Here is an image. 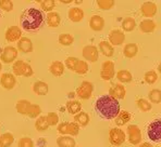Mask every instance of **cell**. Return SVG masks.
I'll return each mask as SVG.
<instances>
[{
	"instance_id": "obj_33",
	"label": "cell",
	"mask_w": 161,
	"mask_h": 147,
	"mask_svg": "<svg viewBox=\"0 0 161 147\" xmlns=\"http://www.w3.org/2000/svg\"><path fill=\"white\" fill-rule=\"evenodd\" d=\"M14 142V136L11 133H4L0 136V147H9Z\"/></svg>"
},
{
	"instance_id": "obj_47",
	"label": "cell",
	"mask_w": 161,
	"mask_h": 147,
	"mask_svg": "<svg viewBox=\"0 0 161 147\" xmlns=\"http://www.w3.org/2000/svg\"><path fill=\"white\" fill-rule=\"evenodd\" d=\"M139 147H153V145H151V144H149V143H143V144H141V145H139Z\"/></svg>"
},
{
	"instance_id": "obj_14",
	"label": "cell",
	"mask_w": 161,
	"mask_h": 147,
	"mask_svg": "<svg viewBox=\"0 0 161 147\" xmlns=\"http://www.w3.org/2000/svg\"><path fill=\"white\" fill-rule=\"evenodd\" d=\"M141 13L145 18H153L157 13V6L153 2H145L141 7Z\"/></svg>"
},
{
	"instance_id": "obj_42",
	"label": "cell",
	"mask_w": 161,
	"mask_h": 147,
	"mask_svg": "<svg viewBox=\"0 0 161 147\" xmlns=\"http://www.w3.org/2000/svg\"><path fill=\"white\" fill-rule=\"evenodd\" d=\"M40 7L44 11L46 12H50L51 10L56 7V2L53 0H45V1L40 2Z\"/></svg>"
},
{
	"instance_id": "obj_13",
	"label": "cell",
	"mask_w": 161,
	"mask_h": 147,
	"mask_svg": "<svg viewBox=\"0 0 161 147\" xmlns=\"http://www.w3.org/2000/svg\"><path fill=\"white\" fill-rule=\"evenodd\" d=\"M22 38V32L18 26H11L6 32V39L9 42L19 41Z\"/></svg>"
},
{
	"instance_id": "obj_20",
	"label": "cell",
	"mask_w": 161,
	"mask_h": 147,
	"mask_svg": "<svg viewBox=\"0 0 161 147\" xmlns=\"http://www.w3.org/2000/svg\"><path fill=\"white\" fill-rule=\"evenodd\" d=\"M49 72L53 74V76H56V77H60L64 73V65H63V63H61L59 61L53 62L51 65L49 66Z\"/></svg>"
},
{
	"instance_id": "obj_8",
	"label": "cell",
	"mask_w": 161,
	"mask_h": 147,
	"mask_svg": "<svg viewBox=\"0 0 161 147\" xmlns=\"http://www.w3.org/2000/svg\"><path fill=\"white\" fill-rule=\"evenodd\" d=\"M94 91V84L89 81H83L76 89V95L83 99H88Z\"/></svg>"
},
{
	"instance_id": "obj_17",
	"label": "cell",
	"mask_w": 161,
	"mask_h": 147,
	"mask_svg": "<svg viewBox=\"0 0 161 147\" xmlns=\"http://www.w3.org/2000/svg\"><path fill=\"white\" fill-rule=\"evenodd\" d=\"M89 27L95 32H100L105 27V20L100 15H93L89 21Z\"/></svg>"
},
{
	"instance_id": "obj_41",
	"label": "cell",
	"mask_w": 161,
	"mask_h": 147,
	"mask_svg": "<svg viewBox=\"0 0 161 147\" xmlns=\"http://www.w3.org/2000/svg\"><path fill=\"white\" fill-rule=\"evenodd\" d=\"M136 104H137V107H138L142 111H149L151 109V104L144 99H137Z\"/></svg>"
},
{
	"instance_id": "obj_11",
	"label": "cell",
	"mask_w": 161,
	"mask_h": 147,
	"mask_svg": "<svg viewBox=\"0 0 161 147\" xmlns=\"http://www.w3.org/2000/svg\"><path fill=\"white\" fill-rule=\"evenodd\" d=\"M125 40V35L122 30L120 29H113L109 34V42L111 46H121Z\"/></svg>"
},
{
	"instance_id": "obj_34",
	"label": "cell",
	"mask_w": 161,
	"mask_h": 147,
	"mask_svg": "<svg viewBox=\"0 0 161 147\" xmlns=\"http://www.w3.org/2000/svg\"><path fill=\"white\" fill-rule=\"evenodd\" d=\"M31 106V103L26 99H21L16 103V110L18 113H20L21 115H26L28 108Z\"/></svg>"
},
{
	"instance_id": "obj_7",
	"label": "cell",
	"mask_w": 161,
	"mask_h": 147,
	"mask_svg": "<svg viewBox=\"0 0 161 147\" xmlns=\"http://www.w3.org/2000/svg\"><path fill=\"white\" fill-rule=\"evenodd\" d=\"M115 75V66L114 63L111 61H106L105 63L101 65L100 70V77L105 81H109L111 80Z\"/></svg>"
},
{
	"instance_id": "obj_21",
	"label": "cell",
	"mask_w": 161,
	"mask_h": 147,
	"mask_svg": "<svg viewBox=\"0 0 161 147\" xmlns=\"http://www.w3.org/2000/svg\"><path fill=\"white\" fill-rule=\"evenodd\" d=\"M46 22L49 27H58L60 25L61 18L59 13L57 12H49L46 16Z\"/></svg>"
},
{
	"instance_id": "obj_44",
	"label": "cell",
	"mask_w": 161,
	"mask_h": 147,
	"mask_svg": "<svg viewBox=\"0 0 161 147\" xmlns=\"http://www.w3.org/2000/svg\"><path fill=\"white\" fill-rule=\"evenodd\" d=\"M0 9L6 12H10L13 10V2L10 0H0Z\"/></svg>"
},
{
	"instance_id": "obj_24",
	"label": "cell",
	"mask_w": 161,
	"mask_h": 147,
	"mask_svg": "<svg viewBox=\"0 0 161 147\" xmlns=\"http://www.w3.org/2000/svg\"><path fill=\"white\" fill-rule=\"evenodd\" d=\"M156 28V24L155 22H153V20H144L141 22V24H139V30L143 33H146V34H148V33H153V30H155Z\"/></svg>"
},
{
	"instance_id": "obj_12",
	"label": "cell",
	"mask_w": 161,
	"mask_h": 147,
	"mask_svg": "<svg viewBox=\"0 0 161 147\" xmlns=\"http://www.w3.org/2000/svg\"><path fill=\"white\" fill-rule=\"evenodd\" d=\"M98 49L95 46H86L83 49V56L86 61L95 63L96 61H98Z\"/></svg>"
},
{
	"instance_id": "obj_15",
	"label": "cell",
	"mask_w": 161,
	"mask_h": 147,
	"mask_svg": "<svg viewBox=\"0 0 161 147\" xmlns=\"http://www.w3.org/2000/svg\"><path fill=\"white\" fill-rule=\"evenodd\" d=\"M0 84H1V86L3 87L4 89L11 90V89H13L14 86H15L16 79L13 75L6 73V74H2L1 78H0Z\"/></svg>"
},
{
	"instance_id": "obj_6",
	"label": "cell",
	"mask_w": 161,
	"mask_h": 147,
	"mask_svg": "<svg viewBox=\"0 0 161 147\" xmlns=\"http://www.w3.org/2000/svg\"><path fill=\"white\" fill-rule=\"evenodd\" d=\"M80 125L76 122H62L58 125V132L61 135L70 134L72 136L79 134Z\"/></svg>"
},
{
	"instance_id": "obj_1",
	"label": "cell",
	"mask_w": 161,
	"mask_h": 147,
	"mask_svg": "<svg viewBox=\"0 0 161 147\" xmlns=\"http://www.w3.org/2000/svg\"><path fill=\"white\" fill-rule=\"evenodd\" d=\"M95 110L103 119H115L120 113V103L110 95H103L95 102Z\"/></svg>"
},
{
	"instance_id": "obj_45",
	"label": "cell",
	"mask_w": 161,
	"mask_h": 147,
	"mask_svg": "<svg viewBox=\"0 0 161 147\" xmlns=\"http://www.w3.org/2000/svg\"><path fill=\"white\" fill-rule=\"evenodd\" d=\"M47 122H48L49 125H56L58 124L59 122V116L57 115L56 113H49L47 115Z\"/></svg>"
},
{
	"instance_id": "obj_48",
	"label": "cell",
	"mask_w": 161,
	"mask_h": 147,
	"mask_svg": "<svg viewBox=\"0 0 161 147\" xmlns=\"http://www.w3.org/2000/svg\"><path fill=\"white\" fill-rule=\"evenodd\" d=\"M158 70H159V73L161 74V64H160L159 66H158Z\"/></svg>"
},
{
	"instance_id": "obj_30",
	"label": "cell",
	"mask_w": 161,
	"mask_h": 147,
	"mask_svg": "<svg viewBox=\"0 0 161 147\" xmlns=\"http://www.w3.org/2000/svg\"><path fill=\"white\" fill-rule=\"evenodd\" d=\"M117 78L118 80L123 84H129V82L132 81L133 77H132V74L129 72V70H119L117 74Z\"/></svg>"
},
{
	"instance_id": "obj_35",
	"label": "cell",
	"mask_w": 161,
	"mask_h": 147,
	"mask_svg": "<svg viewBox=\"0 0 161 147\" xmlns=\"http://www.w3.org/2000/svg\"><path fill=\"white\" fill-rule=\"evenodd\" d=\"M74 42V38H73L72 35L70 34H61L59 36V43L62 44V46H71V44Z\"/></svg>"
},
{
	"instance_id": "obj_29",
	"label": "cell",
	"mask_w": 161,
	"mask_h": 147,
	"mask_svg": "<svg viewBox=\"0 0 161 147\" xmlns=\"http://www.w3.org/2000/svg\"><path fill=\"white\" fill-rule=\"evenodd\" d=\"M67 109L71 115H76L82 110V104L79 101H69L67 103Z\"/></svg>"
},
{
	"instance_id": "obj_38",
	"label": "cell",
	"mask_w": 161,
	"mask_h": 147,
	"mask_svg": "<svg viewBox=\"0 0 161 147\" xmlns=\"http://www.w3.org/2000/svg\"><path fill=\"white\" fill-rule=\"evenodd\" d=\"M97 6L101 10H110L114 6L113 0H97Z\"/></svg>"
},
{
	"instance_id": "obj_50",
	"label": "cell",
	"mask_w": 161,
	"mask_h": 147,
	"mask_svg": "<svg viewBox=\"0 0 161 147\" xmlns=\"http://www.w3.org/2000/svg\"><path fill=\"white\" fill-rule=\"evenodd\" d=\"M0 18H1V9H0Z\"/></svg>"
},
{
	"instance_id": "obj_9",
	"label": "cell",
	"mask_w": 161,
	"mask_h": 147,
	"mask_svg": "<svg viewBox=\"0 0 161 147\" xmlns=\"http://www.w3.org/2000/svg\"><path fill=\"white\" fill-rule=\"evenodd\" d=\"M127 134H129V142L133 145H137L142 142L141 129L136 124H131L127 127Z\"/></svg>"
},
{
	"instance_id": "obj_5",
	"label": "cell",
	"mask_w": 161,
	"mask_h": 147,
	"mask_svg": "<svg viewBox=\"0 0 161 147\" xmlns=\"http://www.w3.org/2000/svg\"><path fill=\"white\" fill-rule=\"evenodd\" d=\"M125 133L119 128H113L109 132V142L113 146H120L125 142Z\"/></svg>"
},
{
	"instance_id": "obj_40",
	"label": "cell",
	"mask_w": 161,
	"mask_h": 147,
	"mask_svg": "<svg viewBox=\"0 0 161 147\" xmlns=\"http://www.w3.org/2000/svg\"><path fill=\"white\" fill-rule=\"evenodd\" d=\"M144 78H145V81L147 82L148 84H153L158 80V75H157V73L153 72V70H149V72L145 74Z\"/></svg>"
},
{
	"instance_id": "obj_10",
	"label": "cell",
	"mask_w": 161,
	"mask_h": 147,
	"mask_svg": "<svg viewBox=\"0 0 161 147\" xmlns=\"http://www.w3.org/2000/svg\"><path fill=\"white\" fill-rule=\"evenodd\" d=\"M16 58H18V50L13 48V47L9 46L3 49V52H2L1 56H0V60L4 64H10L13 61H15Z\"/></svg>"
},
{
	"instance_id": "obj_4",
	"label": "cell",
	"mask_w": 161,
	"mask_h": 147,
	"mask_svg": "<svg viewBox=\"0 0 161 147\" xmlns=\"http://www.w3.org/2000/svg\"><path fill=\"white\" fill-rule=\"evenodd\" d=\"M13 73L15 76H24V77H31L33 75V69L32 66L30 64L25 63L24 61L19 60L14 62L13 64Z\"/></svg>"
},
{
	"instance_id": "obj_16",
	"label": "cell",
	"mask_w": 161,
	"mask_h": 147,
	"mask_svg": "<svg viewBox=\"0 0 161 147\" xmlns=\"http://www.w3.org/2000/svg\"><path fill=\"white\" fill-rule=\"evenodd\" d=\"M125 94H126V90L122 84H114L110 88L109 90V95L112 96V98L117 99H122L125 98Z\"/></svg>"
},
{
	"instance_id": "obj_39",
	"label": "cell",
	"mask_w": 161,
	"mask_h": 147,
	"mask_svg": "<svg viewBox=\"0 0 161 147\" xmlns=\"http://www.w3.org/2000/svg\"><path fill=\"white\" fill-rule=\"evenodd\" d=\"M88 69H89L88 64H87L86 62H85V61H79V63H77L74 72L76 74H79V75H85V74L88 72Z\"/></svg>"
},
{
	"instance_id": "obj_49",
	"label": "cell",
	"mask_w": 161,
	"mask_h": 147,
	"mask_svg": "<svg viewBox=\"0 0 161 147\" xmlns=\"http://www.w3.org/2000/svg\"><path fill=\"white\" fill-rule=\"evenodd\" d=\"M1 68H2V65H1V61H0V72H1Z\"/></svg>"
},
{
	"instance_id": "obj_36",
	"label": "cell",
	"mask_w": 161,
	"mask_h": 147,
	"mask_svg": "<svg viewBox=\"0 0 161 147\" xmlns=\"http://www.w3.org/2000/svg\"><path fill=\"white\" fill-rule=\"evenodd\" d=\"M148 98H149V99H150L151 103H155V104L161 103V91L158 89L151 90L148 94Z\"/></svg>"
},
{
	"instance_id": "obj_27",
	"label": "cell",
	"mask_w": 161,
	"mask_h": 147,
	"mask_svg": "<svg viewBox=\"0 0 161 147\" xmlns=\"http://www.w3.org/2000/svg\"><path fill=\"white\" fill-rule=\"evenodd\" d=\"M74 121L80 127H86L89 123V116L85 111H80L79 114L74 116Z\"/></svg>"
},
{
	"instance_id": "obj_37",
	"label": "cell",
	"mask_w": 161,
	"mask_h": 147,
	"mask_svg": "<svg viewBox=\"0 0 161 147\" xmlns=\"http://www.w3.org/2000/svg\"><path fill=\"white\" fill-rule=\"evenodd\" d=\"M40 113H42V109H40V107L38 105L31 104V106H30V108H28L26 115L30 118H37L40 115Z\"/></svg>"
},
{
	"instance_id": "obj_3",
	"label": "cell",
	"mask_w": 161,
	"mask_h": 147,
	"mask_svg": "<svg viewBox=\"0 0 161 147\" xmlns=\"http://www.w3.org/2000/svg\"><path fill=\"white\" fill-rule=\"evenodd\" d=\"M147 136L153 143H161V119H156L147 128Z\"/></svg>"
},
{
	"instance_id": "obj_22",
	"label": "cell",
	"mask_w": 161,
	"mask_h": 147,
	"mask_svg": "<svg viewBox=\"0 0 161 147\" xmlns=\"http://www.w3.org/2000/svg\"><path fill=\"white\" fill-rule=\"evenodd\" d=\"M131 118H132V115L129 113V111H126V110H122V111H120L119 113V115L115 117V124L117 125H119V127H121V125H124V124H126L127 122L131 120Z\"/></svg>"
},
{
	"instance_id": "obj_23",
	"label": "cell",
	"mask_w": 161,
	"mask_h": 147,
	"mask_svg": "<svg viewBox=\"0 0 161 147\" xmlns=\"http://www.w3.org/2000/svg\"><path fill=\"white\" fill-rule=\"evenodd\" d=\"M99 50H100L101 53L105 56H107V58H111V56H113V54H114L113 46H111V43L108 41H101L100 43H99Z\"/></svg>"
},
{
	"instance_id": "obj_26",
	"label": "cell",
	"mask_w": 161,
	"mask_h": 147,
	"mask_svg": "<svg viewBox=\"0 0 161 147\" xmlns=\"http://www.w3.org/2000/svg\"><path fill=\"white\" fill-rule=\"evenodd\" d=\"M33 91L38 95H46L48 93V84L46 82L37 81L33 84Z\"/></svg>"
},
{
	"instance_id": "obj_43",
	"label": "cell",
	"mask_w": 161,
	"mask_h": 147,
	"mask_svg": "<svg viewBox=\"0 0 161 147\" xmlns=\"http://www.w3.org/2000/svg\"><path fill=\"white\" fill-rule=\"evenodd\" d=\"M79 58H68L67 60H65V66L69 68L70 70H72V72H74L75 70V67H76L77 63H79Z\"/></svg>"
},
{
	"instance_id": "obj_32",
	"label": "cell",
	"mask_w": 161,
	"mask_h": 147,
	"mask_svg": "<svg viewBox=\"0 0 161 147\" xmlns=\"http://www.w3.org/2000/svg\"><path fill=\"white\" fill-rule=\"evenodd\" d=\"M122 28L125 32H132L136 28V22L133 18H125L122 22Z\"/></svg>"
},
{
	"instance_id": "obj_31",
	"label": "cell",
	"mask_w": 161,
	"mask_h": 147,
	"mask_svg": "<svg viewBox=\"0 0 161 147\" xmlns=\"http://www.w3.org/2000/svg\"><path fill=\"white\" fill-rule=\"evenodd\" d=\"M48 122H47V117L45 116H40V117L37 118L36 122H35V128H36L38 131L40 132H44L46 130H48Z\"/></svg>"
},
{
	"instance_id": "obj_2",
	"label": "cell",
	"mask_w": 161,
	"mask_h": 147,
	"mask_svg": "<svg viewBox=\"0 0 161 147\" xmlns=\"http://www.w3.org/2000/svg\"><path fill=\"white\" fill-rule=\"evenodd\" d=\"M45 24V15L38 9L31 8L25 10L20 18V25L25 32L36 33Z\"/></svg>"
},
{
	"instance_id": "obj_25",
	"label": "cell",
	"mask_w": 161,
	"mask_h": 147,
	"mask_svg": "<svg viewBox=\"0 0 161 147\" xmlns=\"http://www.w3.org/2000/svg\"><path fill=\"white\" fill-rule=\"evenodd\" d=\"M57 144L59 147H75V141L72 136H62L57 139Z\"/></svg>"
},
{
	"instance_id": "obj_19",
	"label": "cell",
	"mask_w": 161,
	"mask_h": 147,
	"mask_svg": "<svg viewBox=\"0 0 161 147\" xmlns=\"http://www.w3.org/2000/svg\"><path fill=\"white\" fill-rule=\"evenodd\" d=\"M68 15H69V18H70L72 22L79 23L83 20V18H84V11H83L82 9L77 8V7H75V8H72L69 10Z\"/></svg>"
},
{
	"instance_id": "obj_18",
	"label": "cell",
	"mask_w": 161,
	"mask_h": 147,
	"mask_svg": "<svg viewBox=\"0 0 161 147\" xmlns=\"http://www.w3.org/2000/svg\"><path fill=\"white\" fill-rule=\"evenodd\" d=\"M18 49L23 53H30L33 51V43L31 39L26 37H22L18 41Z\"/></svg>"
},
{
	"instance_id": "obj_46",
	"label": "cell",
	"mask_w": 161,
	"mask_h": 147,
	"mask_svg": "<svg viewBox=\"0 0 161 147\" xmlns=\"http://www.w3.org/2000/svg\"><path fill=\"white\" fill-rule=\"evenodd\" d=\"M34 143L30 137H22V139L19 141V147H33Z\"/></svg>"
},
{
	"instance_id": "obj_28",
	"label": "cell",
	"mask_w": 161,
	"mask_h": 147,
	"mask_svg": "<svg viewBox=\"0 0 161 147\" xmlns=\"http://www.w3.org/2000/svg\"><path fill=\"white\" fill-rule=\"evenodd\" d=\"M137 52H138V48L135 43H127L123 50L124 56L127 58H133L134 56H136Z\"/></svg>"
}]
</instances>
